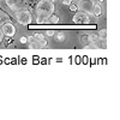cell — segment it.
<instances>
[{
  "label": "cell",
  "mask_w": 120,
  "mask_h": 120,
  "mask_svg": "<svg viewBox=\"0 0 120 120\" xmlns=\"http://www.w3.org/2000/svg\"><path fill=\"white\" fill-rule=\"evenodd\" d=\"M34 38L36 40L40 45H41V47L47 45V41H46V38H45V36H43L42 34H36V35H34Z\"/></svg>",
  "instance_id": "8992f818"
},
{
  "label": "cell",
  "mask_w": 120,
  "mask_h": 120,
  "mask_svg": "<svg viewBox=\"0 0 120 120\" xmlns=\"http://www.w3.org/2000/svg\"><path fill=\"white\" fill-rule=\"evenodd\" d=\"M17 21L19 24H23V25H26L31 22V16H30L29 11L26 10H23V11H19L17 13Z\"/></svg>",
  "instance_id": "7a4b0ae2"
},
{
  "label": "cell",
  "mask_w": 120,
  "mask_h": 120,
  "mask_svg": "<svg viewBox=\"0 0 120 120\" xmlns=\"http://www.w3.org/2000/svg\"><path fill=\"white\" fill-rule=\"evenodd\" d=\"M37 23H45L46 19L54 12V4L51 0H42L37 5Z\"/></svg>",
  "instance_id": "6da1fadb"
},
{
  "label": "cell",
  "mask_w": 120,
  "mask_h": 120,
  "mask_svg": "<svg viewBox=\"0 0 120 120\" xmlns=\"http://www.w3.org/2000/svg\"><path fill=\"white\" fill-rule=\"evenodd\" d=\"M47 35H48V36H54V35H55L54 30H53V31H52V30H48V31H47Z\"/></svg>",
  "instance_id": "2e32d148"
},
{
  "label": "cell",
  "mask_w": 120,
  "mask_h": 120,
  "mask_svg": "<svg viewBox=\"0 0 120 120\" xmlns=\"http://www.w3.org/2000/svg\"><path fill=\"white\" fill-rule=\"evenodd\" d=\"M19 41H21V43H26V42H28V37H25V36H22Z\"/></svg>",
  "instance_id": "5bb4252c"
},
{
  "label": "cell",
  "mask_w": 120,
  "mask_h": 120,
  "mask_svg": "<svg viewBox=\"0 0 120 120\" xmlns=\"http://www.w3.org/2000/svg\"><path fill=\"white\" fill-rule=\"evenodd\" d=\"M72 1H73V0H63V4H64V5H67V6H68V5L71 4Z\"/></svg>",
  "instance_id": "9a60e30c"
},
{
  "label": "cell",
  "mask_w": 120,
  "mask_h": 120,
  "mask_svg": "<svg viewBox=\"0 0 120 120\" xmlns=\"http://www.w3.org/2000/svg\"><path fill=\"white\" fill-rule=\"evenodd\" d=\"M100 1H103V0H100Z\"/></svg>",
  "instance_id": "ac0fdd59"
},
{
  "label": "cell",
  "mask_w": 120,
  "mask_h": 120,
  "mask_svg": "<svg viewBox=\"0 0 120 120\" xmlns=\"http://www.w3.org/2000/svg\"><path fill=\"white\" fill-rule=\"evenodd\" d=\"M19 3V0H6V4L11 7V8H15Z\"/></svg>",
  "instance_id": "30bf717a"
},
{
  "label": "cell",
  "mask_w": 120,
  "mask_h": 120,
  "mask_svg": "<svg viewBox=\"0 0 120 120\" xmlns=\"http://www.w3.org/2000/svg\"><path fill=\"white\" fill-rule=\"evenodd\" d=\"M3 37H4V34H3V30L0 29V41L3 40Z\"/></svg>",
  "instance_id": "e0dca14e"
},
{
  "label": "cell",
  "mask_w": 120,
  "mask_h": 120,
  "mask_svg": "<svg viewBox=\"0 0 120 120\" xmlns=\"http://www.w3.org/2000/svg\"><path fill=\"white\" fill-rule=\"evenodd\" d=\"M73 22L75 23H88L89 22V16L85 13V12H78V13H76L75 15V17H73Z\"/></svg>",
  "instance_id": "5b68a950"
},
{
  "label": "cell",
  "mask_w": 120,
  "mask_h": 120,
  "mask_svg": "<svg viewBox=\"0 0 120 120\" xmlns=\"http://www.w3.org/2000/svg\"><path fill=\"white\" fill-rule=\"evenodd\" d=\"M100 37L102 40H106V30H102V31H100Z\"/></svg>",
  "instance_id": "4fadbf2b"
},
{
  "label": "cell",
  "mask_w": 120,
  "mask_h": 120,
  "mask_svg": "<svg viewBox=\"0 0 120 120\" xmlns=\"http://www.w3.org/2000/svg\"><path fill=\"white\" fill-rule=\"evenodd\" d=\"M1 30H3V34L5 36H8V37H11V36H13L16 34V28L11 23H5L3 25Z\"/></svg>",
  "instance_id": "277c9868"
},
{
  "label": "cell",
  "mask_w": 120,
  "mask_h": 120,
  "mask_svg": "<svg viewBox=\"0 0 120 120\" xmlns=\"http://www.w3.org/2000/svg\"><path fill=\"white\" fill-rule=\"evenodd\" d=\"M29 42H30V43H29V47L31 48V49H38V48H41V45H40L35 38L31 40V41H29Z\"/></svg>",
  "instance_id": "ba28073f"
},
{
  "label": "cell",
  "mask_w": 120,
  "mask_h": 120,
  "mask_svg": "<svg viewBox=\"0 0 120 120\" xmlns=\"http://www.w3.org/2000/svg\"><path fill=\"white\" fill-rule=\"evenodd\" d=\"M47 19H49V23H54V24H56L58 22H59V17L56 16V15H51V16H49Z\"/></svg>",
  "instance_id": "9c48e42d"
},
{
  "label": "cell",
  "mask_w": 120,
  "mask_h": 120,
  "mask_svg": "<svg viewBox=\"0 0 120 120\" xmlns=\"http://www.w3.org/2000/svg\"><path fill=\"white\" fill-rule=\"evenodd\" d=\"M68 8H70V11H71V12H76L77 11V5H75V4H70L68 5Z\"/></svg>",
  "instance_id": "8fae6325"
},
{
  "label": "cell",
  "mask_w": 120,
  "mask_h": 120,
  "mask_svg": "<svg viewBox=\"0 0 120 120\" xmlns=\"http://www.w3.org/2000/svg\"><path fill=\"white\" fill-rule=\"evenodd\" d=\"M56 38H58V41H59V42H63L64 40H65V35L60 33V34H58V35H56Z\"/></svg>",
  "instance_id": "7c38bea8"
},
{
  "label": "cell",
  "mask_w": 120,
  "mask_h": 120,
  "mask_svg": "<svg viewBox=\"0 0 120 120\" xmlns=\"http://www.w3.org/2000/svg\"><path fill=\"white\" fill-rule=\"evenodd\" d=\"M93 6H94V1H93V0H81L77 7H79L83 12L89 13V12L93 11Z\"/></svg>",
  "instance_id": "3957f363"
},
{
  "label": "cell",
  "mask_w": 120,
  "mask_h": 120,
  "mask_svg": "<svg viewBox=\"0 0 120 120\" xmlns=\"http://www.w3.org/2000/svg\"><path fill=\"white\" fill-rule=\"evenodd\" d=\"M93 15L94 16H96V17H100L102 15V7L100 6V5H95L94 4V6H93Z\"/></svg>",
  "instance_id": "52a82bcc"
}]
</instances>
